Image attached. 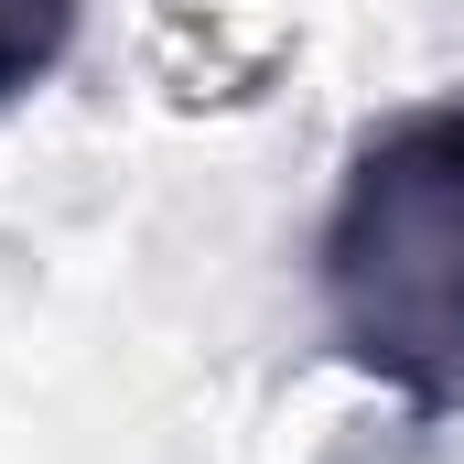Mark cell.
Masks as SVG:
<instances>
[{"mask_svg":"<svg viewBox=\"0 0 464 464\" xmlns=\"http://www.w3.org/2000/svg\"><path fill=\"white\" fill-rule=\"evenodd\" d=\"M76 22H87V0H0V98H33L65 65Z\"/></svg>","mask_w":464,"mask_h":464,"instance_id":"obj_2","label":"cell"},{"mask_svg":"<svg viewBox=\"0 0 464 464\" xmlns=\"http://www.w3.org/2000/svg\"><path fill=\"white\" fill-rule=\"evenodd\" d=\"M324 335L411 421L464 411V98L378 119L314 237Z\"/></svg>","mask_w":464,"mask_h":464,"instance_id":"obj_1","label":"cell"}]
</instances>
